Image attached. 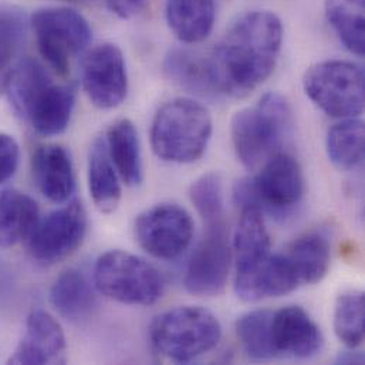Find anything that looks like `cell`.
Instances as JSON below:
<instances>
[{"label":"cell","instance_id":"obj_1","mask_svg":"<svg viewBox=\"0 0 365 365\" xmlns=\"http://www.w3.org/2000/svg\"><path fill=\"white\" fill-rule=\"evenodd\" d=\"M283 41L280 19L256 10L240 16L225 37L205 54L216 98H240L256 90L273 73Z\"/></svg>","mask_w":365,"mask_h":365},{"label":"cell","instance_id":"obj_2","mask_svg":"<svg viewBox=\"0 0 365 365\" xmlns=\"http://www.w3.org/2000/svg\"><path fill=\"white\" fill-rule=\"evenodd\" d=\"M292 125L290 104L277 93H267L256 106L236 113L230 133L242 165L253 171L279 154L292 133Z\"/></svg>","mask_w":365,"mask_h":365},{"label":"cell","instance_id":"obj_3","mask_svg":"<svg viewBox=\"0 0 365 365\" xmlns=\"http://www.w3.org/2000/svg\"><path fill=\"white\" fill-rule=\"evenodd\" d=\"M212 135L209 111L190 98H175L164 104L154 117L151 147L155 155L175 164L197 161Z\"/></svg>","mask_w":365,"mask_h":365},{"label":"cell","instance_id":"obj_4","mask_svg":"<svg viewBox=\"0 0 365 365\" xmlns=\"http://www.w3.org/2000/svg\"><path fill=\"white\" fill-rule=\"evenodd\" d=\"M304 195V175L299 161L279 153L262 165L255 178H243L233 186L236 206L257 207L277 220L294 215Z\"/></svg>","mask_w":365,"mask_h":365},{"label":"cell","instance_id":"obj_5","mask_svg":"<svg viewBox=\"0 0 365 365\" xmlns=\"http://www.w3.org/2000/svg\"><path fill=\"white\" fill-rule=\"evenodd\" d=\"M222 327L213 313L197 306H182L158 314L150 324V340L163 357L189 363L213 350Z\"/></svg>","mask_w":365,"mask_h":365},{"label":"cell","instance_id":"obj_6","mask_svg":"<svg viewBox=\"0 0 365 365\" xmlns=\"http://www.w3.org/2000/svg\"><path fill=\"white\" fill-rule=\"evenodd\" d=\"M96 289L111 300L131 306L155 304L164 293V279L145 259L123 250L98 257L94 267Z\"/></svg>","mask_w":365,"mask_h":365},{"label":"cell","instance_id":"obj_7","mask_svg":"<svg viewBox=\"0 0 365 365\" xmlns=\"http://www.w3.org/2000/svg\"><path fill=\"white\" fill-rule=\"evenodd\" d=\"M303 87L309 98L330 117L354 118L364 110V71L356 63H317L304 74Z\"/></svg>","mask_w":365,"mask_h":365},{"label":"cell","instance_id":"obj_8","mask_svg":"<svg viewBox=\"0 0 365 365\" xmlns=\"http://www.w3.org/2000/svg\"><path fill=\"white\" fill-rule=\"evenodd\" d=\"M30 23L41 57L56 73L66 76L71 60L91 40V27L86 17L73 9L46 7L37 10Z\"/></svg>","mask_w":365,"mask_h":365},{"label":"cell","instance_id":"obj_9","mask_svg":"<svg viewBox=\"0 0 365 365\" xmlns=\"http://www.w3.org/2000/svg\"><path fill=\"white\" fill-rule=\"evenodd\" d=\"M87 232V212L80 200H68L64 206L38 220L27 239L30 256L41 264H54L83 243Z\"/></svg>","mask_w":365,"mask_h":365},{"label":"cell","instance_id":"obj_10","mask_svg":"<svg viewBox=\"0 0 365 365\" xmlns=\"http://www.w3.org/2000/svg\"><path fill=\"white\" fill-rule=\"evenodd\" d=\"M135 237L151 256L173 260L182 255L193 237V220L177 203H160L135 220Z\"/></svg>","mask_w":365,"mask_h":365},{"label":"cell","instance_id":"obj_11","mask_svg":"<svg viewBox=\"0 0 365 365\" xmlns=\"http://www.w3.org/2000/svg\"><path fill=\"white\" fill-rule=\"evenodd\" d=\"M232 249L226 222L206 225V235L193 250L183 277L186 290L195 296L212 297L223 293L230 270Z\"/></svg>","mask_w":365,"mask_h":365},{"label":"cell","instance_id":"obj_12","mask_svg":"<svg viewBox=\"0 0 365 365\" xmlns=\"http://www.w3.org/2000/svg\"><path fill=\"white\" fill-rule=\"evenodd\" d=\"M83 87L88 100L103 110L115 108L125 100L128 76L118 46L104 43L87 54L83 64Z\"/></svg>","mask_w":365,"mask_h":365},{"label":"cell","instance_id":"obj_13","mask_svg":"<svg viewBox=\"0 0 365 365\" xmlns=\"http://www.w3.org/2000/svg\"><path fill=\"white\" fill-rule=\"evenodd\" d=\"M300 282L286 256L270 253L263 259L236 269L235 292L247 303L282 297L299 287Z\"/></svg>","mask_w":365,"mask_h":365},{"label":"cell","instance_id":"obj_14","mask_svg":"<svg viewBox=\"0 0 365 365\" xmlns=\"http://www.w3.org/2000/svg\"><path fill=\"white\" fill-rule=\"evenodd\" d=\"M272 343L276 357L286 356L306 360L322 351L324 337L304 309L287 306L273 312Z\"/></svg>","mask_w":365,"mask_h":365},{"label":"cell","instance_id":"obj_15","mask_svg":"<svg viewBox=\"0 0 365 365\" xmlns=\"http://www.w3.org/2000/svg\"><path fill=\"white\" fill-rule=\"evenodd\" d=\"M67 346L61 326L43 310H34L26 322V333L9 359L10 364H64Z\"/></svg>","mask_w":365,"mask_h":365},{"label":"cell","instance_id":"obj_16","mask_svg":"<svg viewBox=\"0 0 365 365\" xmlns=\"http://www.w3.org/2000/svg\"><path fill=\"white\" fill-rule=\"evenodd\" d=\"M38 190L54 203H67L76 190L73 160L66 148L47 145L36 151L31 161Z\"/></svg>","mask_w":365,"mask_h":365},{"label":"cell","instance_id":"obj_17","mask_svg":"<svg viewBox=\"0 0 365 365\" xmlns=\"http://www.w3.org/2000/svg\"><path fill=\"white\" fill-rule=\"evenodd\" d=\"M50 303L71 323H83L97 307L94 290L86 274L77 269L63 272L51 286Z\"/></svg>","mask_w":365,"mask_h":365},{"label":"cell","instance_id":"obj_18","mask_svg":"<svg viewBox=\"0 0 365 365\" xmlns=\"http://www.w3.org/2000/svg\"><path fill=\"white\" fill-rule=\"evenodd\" d=\"M76 107V90L71 86L50 84L34 101L27 121L34 131L44 137L63 134Z\"/></svg>","mask_w":365,"mask_h":365},{"label":"cell","instance_id":"obj_19","mask_svg":"<svg viewBox=\"0 0 365 365\" xmlns=\"http://www.w3.org/2000/svg\"><path fill=\"white\" fill-rule=\"evenodd\" d=\"M40 220L38 205L17 189L0 192V247L29 239Z\"/></svg>","mask_w":365,"mask_h":365},{"label":"cell","instance_id":"obj_20","mask_svg":"<svg viewBox=\"0 0 365 365\" xmlns=\"http://www.w3.org/2000/svg\"><path fill=\"white\" fill-rule=\"evenodd\" d=\"M88 189L96 207L111 213L121 200L118 173L110 158L106 138H96L88 154Z\"/></svg>","mask_w":365,"mask_h":365},{"label":"cell","instance_id":"obj_21","mask_svg":"<svg viewBox=\"0 0 365 365\" xmlns=\"http://www.w3.org/2000/svg\"><path fill=\"white\" fill-rule=\"evenodd\" d=\"M165 16L174 34L187 44L205 40L215 23L213 0H167Z\"/></svg>","mask_w":365,"mask_h":365},{"label":"cell","instance_id":"obj_22","mask_svg":"<svg viewBox=\"0 0 365 365\" xmlns=\"http://www.w3.org/2000/svg\"><path fill=\"white\" fill-rule=\"evenodd\" d=\"M300 283L314 284L324 279L330 267L331 246L322 232H310L296 239L284 255Z\"/></svg>","mask_w":365,"mask_h":365},{"label":"cell","instance_id":"obj_23","mask_svg":"<svg viewBox=\"0 0 365 365\" xmlns=\"http://www.w3.org/2000/svg\"><path fill=\"white\" fill-rule=\"evenodd\" d=\"M107 148L110 158L128 186L143 182V160L140 138L135 125L130 120L114 123L107 133Z\"/></svg>","mask_w":365,"mask_h":365},{"label":"cell","instance_id":"obj_24","mask_svg":"<svg viewBox=\"0 0 365 365\" xmlns=\"http://www.w3.org/2000/svg\"><path fill=\"white\" fill-rule=\"evenodd\" d=\"M51 84L46 68L34 58H23L14 64L6 83L4 91L13 111L27 120L37 97Z\"/></svg>","mask_w":365,"mask_h":365},{"label":"cell","instance_id":"obj_25","mask_svg":"<svg viewBox=\"0 0 365 365\" xmlns=\"http://www.w3.org/2000/svg\"><path fill=\"white\" fill-rule=\"evenodd\" d=\"M233 237L236 269L246 267L270 253V235L264 215L257 207H242Z\"/></svg>","mask_w":365,"mask_h":365},{"label":"cell","instance_id":"obj_26","mask_svg":"<svg viewBox=\"0 0 365 365\" xmlns=\"http://www.w3.org/2000/svg\"><path fill=\"white\" fill-rule=\"evenodd\" d=\"M168 78L183 90L203 98H216L207 76L205 54L186 48H174L164 61Z\"/></svg>","mask_w":365,"mask_h":365},{"label":"cell","instance_id":"obj_27","mask_svg":"<svg viewBox=\"0 0 365 365\" xmlns=\"http://www.w3.org/2000/svg\"><path fill=\"white\" fill-rule=\"evenodd\" d=\"M330 161L343 171L356 170L364 160V124L360 120L346 118L336 124L327 135Z\"/></svg>","mask_w":365,"mask_h":365},{"label":"cell","instance_id":"obj_28","mask_svg":"<svg viewBox=\"0 0 365 365\" xmlns=\"http://www.w3.org/2000/svg\"><path fill=\"white\" fill-rule=\"evenodd\" d=\"M326 16L343 44L364 56V0H326Z\"/></svg>","mask_w":365,"mask_h":365},{"label":"cell","instance_id":"obj_29","mask_svg":"<svg viewBox=\"0 0 365 365\" xmlns=\"http://www.w3.org/2000/svg\"><path fill=\"white\" fill-rule=\"evenodd\" d=\"M272 310H255L243 314L236 323L237 339L253 360L276 357L272 343Z\"/></svg>","mask_w":365,"mask_h":365},{"label":"cell","instance_id":"obj_30","mask_svg":"<svg viewBox=\"0 0 365 365\" xmlns=\"http://www.w3.org/2000/svg\"><path fill=\"white\" fill-rule=\"evenodd\" d=\"M27 29L26 14L14 6L0 4V91H4L14 60L23 46Z\"/></svg>","mask_w":365,"mask_h":365},{"label":"cell","instance_id":"obj_31","mask_svg":"<svg viewBox=\"0 0 365 365\" xmlns=\"http://www.w3.org/2000/svg\"><path fill=\"white\" fill-rule=\"evenodd\" d=\"M365 299L361 292H346L339 296L334 309V331L349 349L364 341Z\"/></svg>","mask_w":365,"mask_h":365},{"label":"cell","instance_id":"obj_32","mask_svg":"<svg viewBox=\"0 0 365 365\" xmlns=\"http://www.w3.org/2000/svg\"><path fill=\"white\" fill-rule=\"evenodd\" d=\"M190 200L206 225L225 220L222 181L217 174H206L192 183Z\"/></svg>","mask_w":365,"mask_h":365},{"label":"cell","instance_id":"obj_33","mask_svg":"<svg viewBox=\"0 0 365 365\" xmlns=\"http://www.w3.org/2000/svg\"><path fill=\"white\" fill-rule=\"evenodd\" d=\"M20 161V148L17 141L4 133H0V185L7 182L17 171Z\"/></svg>","mask_w":365,"mask_h":365},{"label":"cell","instance_id":"obj_34","mask_svg":"<svg viewBox=\"0 0 365 365\" xmlns=\"http://www.w3.org/2000/svg\"><path fill=\"white\" fill-rule=\"evenodd\" d=\"M145 0H107L108 9L121 19H130L141 11Z\"/></svg>","mask_w":365,"mask_h":365},{"label":"cell","instance_id":"obj_35","mask_svg":"<svg viewBox=\"0 0 365 365\" xmlns=\"http://www.w3.org/2000/svg\"><path fill=\"white\" fill-rule=\"evenodd\" d=\"M364 360V357L359 353H346L343 356H340L339 359V363H343V364H361Z\"/></svg>","mask_w":365,"mask_h":365}]
</instances>
